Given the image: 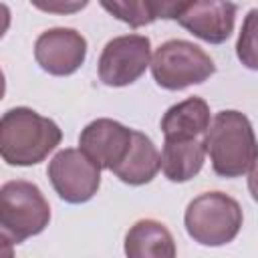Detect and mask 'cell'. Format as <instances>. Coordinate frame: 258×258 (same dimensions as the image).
I'll list each match as a JSON object with an SVG mask.
<instances>
[{"label":"cell","instance_id":"6da1fadb","mask_svg":"<svg viewBox=\"0 0 258 258\" xmlns=\"http://www.w3.org/2000/svg\"><path fill=\"white\" fill-rule=\"evenodd\" d=\"M60 139V127L30 107L8 109L0 119V155L8 165L40 163L56 149Z\"/></svg>","mask_w":258,"mask_h":258},{"label":"cell","instance_id":"7a4b0ae2","mask_svg":"<svg viewBox=\"0 0 258 258\" xmlns=\"http://www.w3.org/2000/svg\"><path fill=\"white\" fill-rule=\"evenodd\" d=\"M204 147L210 155L212 169L220 177H240L250 173L258 163V139L252 123L244 113L234 109L220 111L214 117L204 135Z\"/></svg>","mask_w":258,"mask_h":258},{"label":"cell","instance_id":"3957f363","mask_svg":"<svg viewBox=\"0 0 258 258\" xmlns=\"http://www.w3.org/2000/svg\"><path fill=\"white\" fill-rule=\"evenodd\" d=\"M240 204L224 191H204L194 198L183 214V226L189 238L202 246H224L232 242L242 228Z\"/></svg>","mask_w":258,"mask_h":258},{"label":"cell","instance_id":"277c9868","mask_svg":"<svg viewBox=\"0 0 258 258\" xmlns=\"http://www.w3.org/2000/svg\"><path fill=\"white\" fill-rule=\"evenodd\" d=\"M50 222V206L38 185L26 179H12L0 187L2 238L20 244L40 234Z\"/></svg>","mask_w":258,"mask_h":258},{"label":"cell","instance_id":"5b68a950","mask_svg":"<svg viewBox=\"0 0 258 258\" xmlns=\"http://www.w3.org/2000/svg\"><path fill=\"white\" fill-rule=\"evenodd\" d=\"M149 67L153 81L167 91H181L185 87L200 85L216 73V64L210 54L183 38L165 40L153 52Z\"/></svg>","mask_w":258,"mask_h":258},{"label":"cell","instance_id":"8992f818","mask_svg":"<svg viewBox=\"0 0 258 258\" xmlns=\"http://www.w3.org/2000/svg\"><path fill=\"white\" fill-rule=\"evenodd\" d=\"M48 179L60 200L69 204L89 202L101 185V167L81 149H60L48 163Z\"/></svg>","mask_w":258,"mask_h":258},{"label":"cell","instance_id":"52a82bcc","mask_svg":"<svg viewBox=\"0 0 258 258\" xmlns=\"http://www.w3.org/2000/svg\"><path fill=\"white\" fill-rule=\"evenodd\" d=\"M151 64V42L143 34H123L111 38L99 56V79L107 87H127L135 83Z\"/></svg>","mask_w":258,"mask_h":258},{"label":"cell","instance_id":"ba28073f","mask_svg":"<svg viewBox=\"0 0 258 258\" xmlns=\"http://www.w3.org/2000/svg\"><path fill=\"white\" fill-rule=\"evenodd\" d=\"M236 10V4L222 0L179 2L173 20H177L194 36L210 44H222L234 32Z\"/></svg>","mask_w":258,"mask_h":258},{"label":"cell","instance_id":"9c48e42d","mask_svg":"<svg viewBox=\"0 0 258 258\" xmlns=\"http://www.w3.org/2000/svg\"><path fill=\"white\" fill-rule=\"evenodd\" d=\"M87 56V40L75 28H48L34 42V58L42 71L67 77L81 69Z\"/></svg>","mask_w":258,"mask_h":258},{"label":"cell","instance_id":"30bf717a","mask_svg":"<svg viewBox=\"0 0 258 258\" xmlns=\"http://www.w3.org/2000/svg\"><path fill=\"white\" fill-rule=\"evenodd\" d=\"M133 141V129L123 123L101 117L85 125L79 135V149L87 153L101 169L113 171L127 157Z\"/></svg>","mask_w":258,"mask_h":258},{"label":"cell","instance_id":"8fae6325","mask_svg":"<svg viewBox=\"0 0 258 258\" xmlns=\"http://www.w3.org/2000/svg\"><path fill=\"white\" fill-rule=\"evenodd\" d=\"M210 129V105L202 97H187L171 105L161 117L165 139H198Z\"/></svg>","mask_w":258,"mask_h":258},{"label":"cell","instance_id":"7c38bea8","mask_svg":"<svg viewBox=\"0 0 258 258\" xmlns=\"http://www.w3.org/2000/svg\"><path fill=\"white\" fill-rule=\"evenodd\" d=\"M127 258H175V240L165 224L157 220L135 222L125 236Z\"/></svg>","mask_w":258,"mask_h":258},{"label":"cell","instance_id":"4fadbf2b","mask_svg":"<svg viewBox=\"0 0 258 258\" xmlns=\"http://www.w3.org/2000/svg\"><path fill=\"white\" fill-rule=\"evenodd\" d=\"M206 159V147L200 139H165L161 149V171L173 183L196 177Z\"/></svg>","mask_w":258,"mask_h":258},{"label":"cell","instance_id":"5bb4252c","mask_svg":"<svg viewBox=\"0 0 258 258\" xmlns=\"http://www.w3.org/2000/svg\"><path fill=\"white\" fill-rule=\"evenodd\" d=\"M161 167V155L155 143L141 131L133 129V141L127 157L113 169V173L129 185H145L149 183Z\"/></svg>","mask_w":258,"mask_h":258},{"label":"cell","instance_id":"9a60e30c","mask_svg":"<svg viewBox=\"0 0 258 258\" xmlns=\"http://www.w3.org/2000/svg\"><path fill=\"white\" fill-rule=\"evenodd\" d=\"M101 6L107 12H111L115 18L127 22L133 28H139V26L151 24L157 18H175L179 2H149V0H141V2H137V0H129V2L113 0V2H107V0H103Z\"/></svg>","mask_w":258,"mask_h":258},{"label":"cell","instance_id":"2e32d148","mask_svg":"<svg viewBox=\"0 0 258 258\" xmlns=\"http://www.w3.org/2000/svg\"><path fill=\"white\" fill-rule=\"evenodd\" d=\"M236 56L246 69L258 71V8H252L244 16L236 42Z\"/></svg>","mask_w":258,"mask_h":258},{"label":"cell","instance_id":"e0dca14e","mask_svg":"<svg viewBox=\"0 0 258 258\" xmlns=\"http://www.w3.org/2000/svg\"><path fill=\"white\" fill-rule=\"evenodd\" d=\"M248 191H250L252 200L258 204V163L248 173Z\"/></svg>","mask_w":258,"mask_h":258},{"label":"cell","instance_id":"ac0fdd59","mask_svg":"<svg viewBox=\"0 0 258 258\" xmlns=\"http://www.w3.org/2000/svg\"><path fill=\"white\" fill-rule=\"evenodd\" d=\"M38 8H42V10H60V12H73V10H77V8H85L87 6V2H75V4H71V6H62V4H58V6H48V4H40V2H34Z\"/></svg>","mask_w":258,"mask_h":258}]
</instances>
